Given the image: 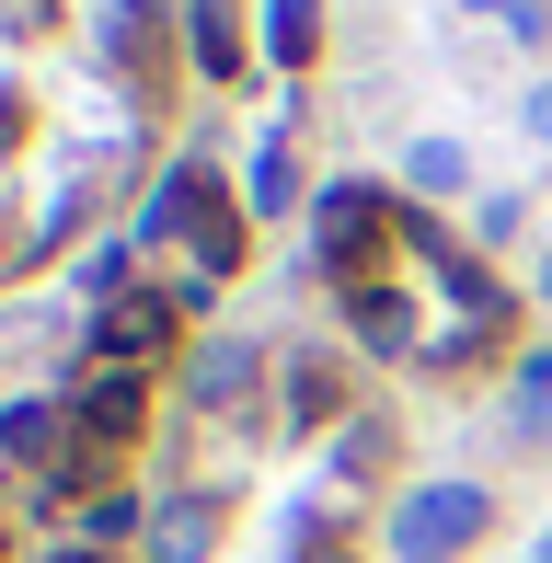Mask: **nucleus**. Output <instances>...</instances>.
<instances>
[{
  "instance_id": "nucleus-1",
  "label": "nucleus",
  "mask_w": 552,
  "mask_h": 563,
  "mask_svg": "<svg viewBox=\"0 0 552 563\" xmlns=\"http://www.w3.org/2000/svg\"><path fill=\"white\" fill-rule=\"evenodd\" d=\"M484 483H426V495H404V518H391V552L404 563H461L472 541H484Z\"/></svg>"
},
{
  "instance_id": "nucleus-2",
  "label": "nucleus",
  "mask_w": 552,
  "mask_h": 563,
  "mask_svg": "<svg viewBox=\"0 0 552 563\" xmlns=\"http://www.w3.org/2000/svg\"><path fill=\"white\" fill-rule=\"evenodd\" d=\"M139 415H150V368H104V379H92V402H81V438H92V449H128Z\"/></svg>"
},
{
  "instance_id": "nucleus-3",
  "label": "nucleus",
  "mask_w": 552,
  "mask_h": 563,
  "mask_svg": "<svg viewBox=\"0 0 552 563\" xmlns=\"http://www.w3.org/2000/svg\"><path fill=\"white\" fill-rule=\"evenodd\" d=\"M92 345H104L115 368H139L150 345H173V299H115V311H104V334H92Z\"/></svg>"
},
{
  "instance_id": "nucleus-4",
  "label": "nucleus",
  "mask_w": 552,
  "mask_h": 563,
  "mask_svg": "<svg viewBox=\"0 0 552 563\" xmlns=\"http://www.w3.org/2000/svg\"><path fill=\"white\" fill-rule=\"evenodd\" d=\"M0 449H12V460H35L46 483H69V449H58V402H12V415H0Z\"/></svg>"
},
{
  "instance_id": "nucleus-5",
  "label": "nucleus",
  "mask_w": 552,
  "mask_h": 563,
  "mask_svg": "<svg viewBox=\"0 0 552 563\" xmlns=\"http://www.w3.org/2000/svg\"><path fill=\"white\" fill-rule=\"evenodd\" d=\"M404 185H415V196H461V185H472L461 139H415V150H404Z\"/></svg>"
},
{
  "instance_id": "nucleus-6",
  "label": "nucleus",
  "mask_w": 552,
  "mask_h": 563,
  "mask_svg": "<svg viewBox=\"0 0 552 563\" xmlns=\"http://www.w3.org/2000/svg\"><path fill=\"white\" fill-rule=\"evenodd\" d=\"M311 35H322V12H311V0H265V58H276V69H299V58H311Z\"/></svg>"
},
{
  "instance_id": "nucleus-7",
  "label": "nucleus",
  "mask_w": 552,
  "mask_h": 563,
  "mask_svg": "<svg viewBox=\"0 0 552 563\" xmlns=\"http://www.w3.org/2000/svg\"><path fill=\"white\" fill-rule=\"evenodd\" d=\"M196 58H208V69H242V0H196Z\"/></svg>"
},
{
  "instance_id": "nucleus-8",
  "label": "nucleus",
  "mask_w": 552,
  "mask_h": 563,
  "mask_svg": "<svg viewBox=\"0 0 552 563\" xmlns=\"http://www.w3.org/2000/svg\"><path fill=\"white\" fill-rule=\"evenodd\" d=\"M150 552H162V563H196V552H208V506H173V518H150Z\"/></svg>"
},
{
  "instance_id": "nucleus-9",
  "label": "nucleus",
  "mask_w": 552,
  "mask_h": 563,
  "mask_svg": "<svg viewBox=\"0 0 552 563\" xmlns=\"http://www.w3.org/2000/svg\"><path fill=\"white\" fill-rule=\"evenodd\" d=\"M242 185H254V208H288V150L254 139V173H242Z\"/></svg>"
},
{
  "instance_id": "nucleus-10",
  "label": "nucleus",
  "mask_w": 552,
  "mask_h": 563,
  "mask_svg": "<svg viewBox=\"0 0 552 563\" xmlns=\"http://www.w3.org/2000/svg\"><path fill=\"white\" fill-rule=\"evenodd\" d=\"M242 379H254V356H242V345H219V356H208V368H196V391H208V402H231V391H242Z\"/></svg>"
},
{
  "instance_id": "nucleus-11",
  "label": "nucleus",
  "mask_w": 552,
  "mask_h": 563,
  "mask_svg": "<svg viewBox=\"0 0 552 563\" xmlns=\"http://www.w3.org/2000/svg\"><path fill=\"white\" fill-rule=\"evenodd\" d=\"M81 529H92V541H128V529H139V495H92Z\"/></svg>"
},
{
  "instance_id": "nucleus-12",
  "label": "nucleus",
  "mask_w": 552,
  "mask_h": 563,
  "mask_svg": "<svg viewBox=\"0 0 552 563\" xmlns=\"http://www.w3.org/2000/svg\"><path fill=\"white\" fill-rule=\"evenodd\" d=\"M518 126H530V150H552V81H530V92H518Z\"/></svg>"
},
{
  "instance_id": "nucleus-13",
  "label": "nucleus",
  "mask_w": 552,
  "mask_h": 563,
  "mask_svg": "<svg viewBox=\"0 0 552 563\" xmlns=\"http://www.w3.org/2000/svg\"><path fill=\"white\" fill-rule=\"evenodd\" d=\"M461 12H495V23H507V12H518V0H461Z\"/></svg>"
},
{
  "instance_id": "nucleus-14",
  "label": "nucleus",
  "mask_w": 552,
  "mask_h": 563,
  "mask_svg": "<svg viewBox=\"0 0 552 563\" xmlns=\"http://www.w3.org/2000/svg\"><path fill=\"white\" fill-rule=\"evenodd\" d=\"M541 299H552V253H541Z\"/></svg>"
}]
</instances>
